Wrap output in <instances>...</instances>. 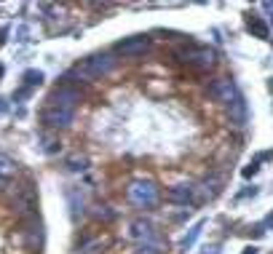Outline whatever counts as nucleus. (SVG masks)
<instances>
[{
    "label": "nucleus",
    "instance_id": "f257e3e1",
    "mask_svg": "<svg viewBox=\"0 0 273 254\" xmlns=\"http://www.w3.org/2000/svg\"><path fill=\"white\" fill-rule=\"evenodd\" d=\"M112 70H115V56L112 54H89L83 62H78L75 67L70 70L67 80L70 78H78V80H97V78H105V75H110Z\"/></svg>",
    "mask_w": 273,
    "mask_h": 254
},
{
    "label": "nucleus",
    "instance_id": "f03ea898",
    "mask_svg": "<svg viewBox=\"0 0 273 254\" xmlns=\"http://www.w3.org/2000/svg\"><path fill=\"white\" fill-rule=\"evenodd\" d=\"M126 201L137 209H153L161 201V187L147 177H137L126 185Z\"/></svg>",
    "mask_w": 273,
    "mask_h": 254
},
{
    "label": "nucleus",
    "instance_id": "7ed1b4c3",
    "mask_svg": "<svg viewBox=\"0 0 273 254\" xmlns=\"http://www.w3.org/2000/svg\"><path fill=\"white\" fill-rule=\"evenodd\" d=\"M177 59L185 62V64H193V67H201V70H209L217 54H214L209 46H182L177 49Z\"/></svg>",
    "mask_w": 273,
    "mask_h": 254
},
{
    "label": "nucleus",
    "instance_id": "20e7f679",
    "mask_svg": "<svg viewBox=\"0 0 273 254\" xmlns=\"http://www.w3.org/2000/svg\"><path fill=\"white\" fill-rule=\"evenodd\" d=\"M41 120H43V126H46V129H54V131H59V129H70V126H72V120H75V110H64V107L46 105V107L41 110Z\"/></svg>",
    "mask_w": 273,
    "mask_h": 254
},
{
    "label": "nucleus",
    "instance_id": "39448f33",
    "mask_svg": "<svg viewBox=\"0 0 273 254\" xmlns=\"http://www.w3.org/2000/svg\"><path fill=\"white\" fill-rule=\"evenodd\" d=\"M126 236H129V241H134V243H142V241L161 238V230L155 228V222H153V220H147V217H134V220L129 222V230H126Z\"/></svg>",
    "mask_w": 273,
    "mask_h": 254
},
{
    "label": "nucleus",
    "instance_id": "423d86ee",
    "mask_svg": "<svg viewBox=\"0 0 273 254\" xmlns=\"http://www.w3.org/2000/svg\"><path fill=\"white\" fill-rule=\"evenodd\" d=\"M49 105L54 107H64V110H75L81 105V91L72 86V83H62V86H56L51 94H49Z\"/></svg>",
    "mask_w": 273,
    "mask_h": 254
},
{
    "label": "nucleus",
    "instance_id": "0eeeda50",
    "mask_svg": "<svg viewBox=\"0 0 273 254\" xmlns=\"http://www.w3.org/2000/svg\"><path fill=\"white\" fill-rule=\"evenodd\" d=\"M14 209L22 214V217H35V209H37V193H35V187L32 185H22V187H16V193H14Z\"/></svg>",
    "mask_w": 273,
    "mask_h": 254
},
{
    "label": "nucleus",
    "instance_id": "6e6552de",
    "mask_svg": "<svg viewBox=\"0 0 273 254\" xmlns=\"http://www.w3.org/2000/svg\"><path fill=\"white\" fill-rule=\"evenodd\" d=\"M209 97L214 102H220V105H230V102L239 97V89L230 78H214L209 83Z\"/></svg>",
    "mask_w": 273,
    "mask_h": 254
},
{
    "label": "nucleus",
    "instance_id": "1a4fd4ad",
    "mask_svg": "<svg viewBox=\"0 0 273 254\" xmlns=\"http://www.w3.org/2000/svg\"><path fill=\"white\" fill-rule=\"evenodd\" d=\"M145 51H150L147 35H131V37H124V40L115 43V54H121V56H142Z\"/></svg>",
    "mask_w": 273,
    "mask_h": 254
},
{
    "label": "nucleus",
    "instance_id": "9d476101",
    "mask_svg": "<svg viewBox=\"0 0 273 254\" xmlns=\"http://www.w3.org/2000/svg\"><path fill=\"white\" fill-rule=\"evenodd\" d=\"M166 201L169 203H177V206H193V201H196V185H190V182L172 185L166 190Z\"/></svg>",
    "mask_w": 273,
    "mask_h": 254
},
{
    "label": "nucleus",
    "instance_id": "9b49d317",
    "mask_svg": "<svg viewBox=\"0 0 273 254\" xmlns=\"http://www.w3.org/2000/svg\"><path fill=\"white\" fill-rule=\"evenodd\" d=\"M228 120H230L236 129H244V126L249 123V107H247V102H244L241 94L228 105Z\"/></svg>",
    "mask_w": 273,
    "mask_h": 254
},
{
    "label": "nucleus",
    "instance_id": "f8f14e48",
    "mask_svg": "<svg viewBox=\"0 0 273 254\" xmlns=\"http://www.w3.org/2000/svg\"><path fill=\"white\" fill-rule=\"evenodd\" d=\"M204 228H206V220H199L196 225H190V228H187V233L180 238V243H177V251H180V254H187V251H190L193 243L199 241V236H201Z\"/></svg>",
    "mask_w": 273,
    "mask_h": 254
},
{
    "label": "nucleus",
    "instance_id": "ddd939ff",
    "mask_svg": "<svg viewBox=\"0 0 273 254\" xmlns=\"http://www.w3.org/2000/svg\"><path fill=\"white\" fill-rule=\"evenodd\" d=\"M247 30L255 37H262V40H268V35H270V27L262 22L257 14H247Z\"/></svg>",
    "mask_w": 273,
    "mask_h": 254
},
{
    "label": "nucleus",
    "instance_id": "4468645a",
    "mask_svg": "<svg viewBox=\"0 0 273 254\" xmlns=\"http://www.w3.org/2000/svg\"><path fill=\"white\" fill-rule=\"evenodd\" d=\"M134 254H166V241L161 238H153V241H142V243H134Z\"/></svg>",
    "mask_w": 273,
    "mask_h": 254
},
{
    "label": "nucleus",
    "instance_id": "2eb2a0df",
    "mask_svg": "<svg viewBox=\"0 0 273 254\" xmlns=\"http://www.w3.org/2000/svg\"><path fill=\"white\" fill-rule=\"evenodd\" d=\"M19 174V163L14 161V158H8L0 153V180H11V177Z\"/></svg>",
    "mask_w": 273,
    "mask_h": 254
},
{
    "label": "nucleus",
    "instance_id": "dca6fc26",
    "mask_svg": "<svg viewBox=\"0 0 273 254\" xmlns=\"http://www.w3.org/2000/svg\"><path fill=\"white\" fill-rule=\"evenodd\" d=\"M67 201H70V209H72V220H78V214H83V193L78 187H70L67 190Z\"/></svg>",
    "mask_w": 273,
    "mask_h": 254
},
{
    "label": "nucleus",
    "instance_id": "f3484780",
    "mask_svg": "<svg viewBox=\"0 0 273 254\" xmlns=\"http://www.w3.org/2000/svg\"><path fill=\"white\" fill-rule=\"evenodd\" d=\"M43 80H46L43 70H24V75H22V86H27V89H37Z\"/></svg>",
    "mask_w": 273,
    "mask_h": 254
},
{
    "label": "nucleus",
    "instance_id": "a211bd4d",
    "mask_svg": "<svg viewBox=\"0 0 273 254\" xmlns=\"http://www.w3.org/2000/svg\"><path fill=\"white\" fill-rule=\"evenodd\" d=\"M220 185H222L220 177L217 174H209L204 180V195H206V198H217V195H220Z\"/></svg>",
    "mask_w": 273,
    "mask_h": 254
},
{
    "label": "nucleus",
    "instance_id": "6ab92c4d",
    "mask_svg": "<svg viewBox=\"0 0 273 254\" xmlns=\"http://www.w3.org/2000/svg\"><path fill=\"white\" fill-rule=\"evenodd\" d=\"M64 166H67L70 172H86V168H89V158L81 155V153H72L67 161H64Z\"/></svg>",
    "mask_w": 273,
    "mask_h": 254
},
{
    "label": "nucleus",
    "instance_id": "aec40b11",
    "mask_svg": "<svg viewBox=\"0 0 273 254\" xmlns=\"http://www.w3.org/2000/svg\"><path fill=\"white\" fill-rule=\"evenodd\" d=\"M94 217H97V220H102V222H112V220H115L118 217V211L115 209H112V206H94Z\"/></svg>",
    "mask_w": 273,
    "mask_h": 254
},
{
    "label": "nucleus",
    "instance_id": "412c9836",
    "mask_svg": "<svg viewBox=\"0 0 273 254\" xmlns=\"http://www.w3.org/2000/svg\"><path fill=\"white\" fill-rule=\"evenodd\" d=\"M99 249H105V241H102V238H94V241H89V243H83L78 254H99Z\"/></svg>",
    "mask_w": 273,
    "mask_h": 254
},
{
    "label": "nucleus",
    "instance_id": "4be33fe9",
    "mask_svg": "<svg viewBox=\"0 0 273 254\" xmlns=\"http://www.w3.org/2000/svg\"><path fill=\"white\" fill-rule=\"evenodd\" d=\"M41 142H43V153H49V155H54V153H59V139H56V137H43L41 139Z\"/></svg>",
    "mask_w": 273,
    "mask_h": 254
},
{
    "label": "nucleus",
    "instance_id": "5701e85b",
    "mask_svg": "<svg viewBox=\"0 0 273 254\" xmlns=\"http://www.w3.org/2000/svg\"><path fill=\"white\" fill-rule=\"evenodd\" d=\"M260 172V163L257 161H252L249 166H244V172H241V177H244V180H252V177H255Z\"/></svg>",
    "mask_w": 273,
    "mask_h": 254
},
{
    "label": "nucleus",
    "instance_id": "b1692460",
    "mask_svg": "<svg viewBox=\"0 0 273 254\" xmlns=\"http://www.w3.org/2000/svg\"><path fill=\"white\" fill-rule=\"evenodd\" d=\"M30 94H32V89H27V86H22V89H16L14 91V102H22V99H27V97H30Z\"/></svg>",
    "mask_w": 273,
    "mask_h": 254
},
{
    "label": "nucleus",
    "instance_id": "393cba45",
    "mask_svg": "<svg viewBox=\"0 0 273 254\" xmlns=\"http://www.w3.org/2000/svg\"><path fill=\"white\" fill-rule=\"evenodd\" d=\"M16 35H19V37H16L19 43H27V40H30V37H27V35H30V30H27V27H19Z\"/></svg>",
    "mask_w": 273,
    "mask_h": 254
},
{
    "label": "nucleus",
    "instance_id": "a878e982",
    "mask_svg": "<svg viewBox=\"0 0 273 254\" xmlns=\"http://www.w3.org/2000/svg\"><path fill=\"white\" fill-rule=\"evenodd\" d=\"M255 161H257V163H262V161H273V150H265V153H260Z\"/></svg>",
    "mask_w": 273,
    "mask_h": 254
},
{
    "label": "nucleus",
    "instance_id": "bb28decb",
    "mask_svg": "<svg viewBox=\"0 0 273 254\" xmlns=\"http://www.w3.org/2000/svg\"><path fill=\"white\" fill-rule=\"evenodd\" d=\"M8 32H11V27H0V49H3V46H6V37H8Z\"/></svg>",
    "mask_w": 273,
    "mask_h": 254
},
{
    "label": "nucleus",
    "instance_id": "cd10ccee",
    "mask_svg": "<svg viewBox=\"0 0 273 254\" xmlns=\"http://www.w3.org/2000/svg\"><path fill=\"white\" fill-rule=\"evenodd\" d=\"M204 254H220V243H212V246H206Z\"/></svg>",
    "mask_w": 273,
    "mask_h": 254
},
{
    "label": "nucleus",
    "instance_id": "c85d7f7f",
    "mask_svg": "<svg viewBox=\"0 0 273 254\" xmlns=\"http://www.w3.org/2000/svg\"><path fill=\"white\" fill-rule=\"evenodd\" d=\"M260 249L257 246H247V249H241V254H257Z\"/></svg>",
    "mask_w": 273,
    "mask_h": 254
},
{
    "label": "nucleus",
    "instance_id": "c756f323",
    "mask_svg": "<svg viewBox=\"0 0 273 254\" xmlns=\"http://www.w3.org/2000/svg\"><path fill=\"white\" fill-rule=\"evenodd\" d=\"M262 8H265V11L273 16V3H270V0H268V3H262Z\"/></svg>",
    "mask_w": 273,
    "mask_h": 254
},
{
    "label": "nucleus",
    "instance_id": "7c9ffc66",
    "mask_svg": "<svg viewBox=\"0 0 273 254\" xmlns=\"http://www.w3.org/2000/svg\"><path fill=\"white\" fill-rule=\"evenodd\" d=\"M6 110H8V105H6V99L0 97V112H6Z\"/></svg>",
    "mask_w": 273,
    "mask_h": 254
},
{
    "label": "nucleus",
    "instance_id": "2f4dec72",
    "mask_svg": "<svg viewBox=\"0 0 273 254\" xmlns=\"http://www.w3.org/2000/svg\"><path fill=\"white\" fill-rule=\"evenodd\" d=\"M6 182H8V180H0V193H3V190H6Z\"/></svg>",
    "mask_w": 273,
    "mask_h": 254
},
{
    "label": "nucleus",
    "instance_id": "473e14b6",
    "mask_svg": "<svg viewBox=\"0 0 273 254\" xmlns=\"http://www.w3.org/2000/svg\"><path fill=\"white\" fill-rule=\"evenodd\" d=\"M3 72H6V70H3V64H0V78H3Z\"/></svg>",
    "mask_w": 273,
    "mask_h": 254
}]
</instances>
